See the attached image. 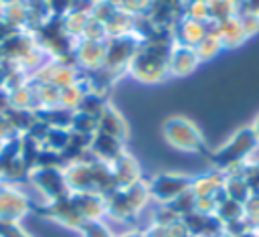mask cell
Wrapping results in <instances>:
<instances>
[{
  "label": "cell",
  "mask_w": 259,
  "mask_h": 237,
  "mask_svg": "<svg viewBox=\"0 0 259 237\" xmlns=\"http://www.w3.org/2000/svg\"><path fill=\"white\" fill-rule=\"evenodd\" d=\"M221 49H223L221 41H219L217 36H208V34H204V38L194 47V51H196V55H198L200 61H206V59L214 57Z\"/></svg>",
  "instance_id": "cell-20"
},
{
  "label": "cell",
  "mask_w": 259,
  "mask_h": 237,
  "mask_svg": "<svg viewBox=\"0 0 259 237\" xmlns=\"http://www.w3.org/2000/svg\"><path fill=\"white\" fill-rule=\"evenodd\" d=\"M251 130H253V134H255V138H257V144H259V113H257L255 120L251 122Z\"/></svg>",
  "instance_id": "cell-26"
},
{
  "label": "cell",
  "mask_w": 259,
  "mask_h": 237,
  "mask_svg": "<svg viewBox=\"0 0 259 237\" xmlns=\"http://www.w3.org/2000/svg\"><path fill=\"white\" fill-rule=\"evenodd\" d=\"M237 14H251V16L259 18V0H243L239 4Z\"/></svg>",
  "instance_id": "cell-23"
},
{
  "label": "cell",
  "mask_w": 259,
  "mask_h": 237,
  "mask_svg": "<svg viewBox=\"0 0 259 237\" xmlns=\"http://www.w3.org/2000/svg\"><path fill=\"white\" fill-rule=\"evenodd\" d=\"M34 213L42 215L45 219H51V221H57L61 223L63 227L67 229H73V231H79V227L85 223L75 201H73V194H65L57 201H51V203H42L38 207H34Z\"/></svg>",
  "instance_id": "cell-7"
},
{
  "label": "cell",
  "mask_w": 259,
  "mask_h": 237,
  "mask_svg": "<svg viewBox=\"0 0 259 237\" xmlns=\"http://www.w3.org/2000/svg\"><path fill=\"white\" fill-rule=\"evenodd\" d=\"M47 2L51 8V14L57 18H63L65 14H69L71 6H73V0H47Z\"/></svg>",
  "instance_id": "cell-22"
},
{
  "label": "cell",
  "mask_w": 259,
  "mask_h": 237,
  "mask_svg": "<svg viewBox=\"0 0 259 237\" xmlns=\"http://www.w3.org/2000/svg\"><path fill=\"white\" fill-rule=\"evenodd\" d=\"M32 211V201L16 184H0V225H18Z\"/></svg>",
  "instance_id": "cell-6"
},
{
  "label": "cell",
  "mask_w": 259,
  "mask_h": 237,
  "mask_svg": "<svg viewBox=\"0 0 259 237\" xmlns=\"http://www.w3.org/2000/svg\"><path fill=\"white\" fill-rule=\"evenodd\" d=\"M217 38L221 41L223 47H237V45H241L245 41V34H243V28L239 24V18L235 16V18L219 22Z\"/></svg>",
  "instance_id": "cell-14"
},
{
  "label": "cell",
  "mask_w": 259,
  "mask_h": 237,
  "mask_svg": "<svg viewBox=\"0 0 259 237\" xmlns=\"http://www.w3.org/2000/svg\"><path fill=\"white\" fill-rule=\"evenodd\" d=\"M111 166V172H113V180L117 184V188L121 186H130V184H136L142 180V170H140V164L134 156H130L127 152L123 156H119Z\"/></svg>",
  "instance_id": "cell-11"
},
{
  "label": "cell",
  "mask_w": 259,
  "mask_h": 237,
  "mask_svg": "<svg viewBox=\"0 0 259 237\" xmlns=\"http://www.w3.org/2000/svg\"><path fill=\"white\" fill-rule=\"evenodd\" d=\"M14 30H16V28H12L6 20H2V18H0V45H2V43H4V41H6Z\"/></svg>",
  "instance_id": "cell-24"
},
{
  "label": "cell",
  "mask_w": 259,
  "mask_h": 237,
  "mask_svg": "<svg viewBox=\"0 0 259 237\" xmlns=\"http://www.w3.org/2000/svg\"><path fill=\"white\" fill-rule=\"evenodd\" d=\"M123 154H125V142L111 138V136H105V134H99V132H95L91 136V144H89V156L91 158L105 162V164H113Z\"/></svg>",
  "instance_id": "cell-8"
},
{
  "label": "cell",
  "mask_w": 259,
  "mask_h": 237,
  "mask_svg": "<svg viewBox=\"0 0 259 237\" xmlns=\"http://www.w3.org/2000/svg\"><path fill=\"white\" fill-rule=\"evenodd\" d=\"M214 217L221 221V225H227V223H233L237 219H243L245 217V209L241 203L237 201H231V199H223L217 209H214Z\"/></svg>",
  "instance_id": "cell-16"
},
{
  "label": "cell",
  "mask_w": 259,
  "mask_h": 237,
  "mask_svg": "<svg viewBox=\"0 0 259 237\" xmlns=\"http://www.w3.org/2000/svg\"><path fill=\"white\" fill-rule=\"evenodd\" d=\"M206 2V8H208V20H217V22H223V20H229V18H235L237 16V2L235 0H204Z\"/></svg>",
  "instance_id": "cell-15"
},
{
  "label": "cell",
  "mask_w": 259,
  "mask_h": 237,
  "mask_svg": "<svg viewBox=\"0 0 259 237\" xmlns=\"http://www.w3.org/2000/svg\"><path fill=\"white\" fill-rule=\"evenodd\" d=\"M79 233H81V237H115L113 229L109 227V223L105 219L103 221H85L79 227Z\"/></svg>",
  "instance_id": "cell-17"
},
{
  "label": "cell",
  "mask_w": 259,
  "mask_h": 237,
  "mask_svg": "<svg viewBox=\"0 0 259 237\" xmlns=\"http://www.w3.org/2000/svg\"><path fill=\"white\" fill-rule=\"evenodd\" d=\"M257 148H259V144H257V138H255L251 126H245V128L237 130L223 146L212 150L208 154V160L214 170L229 172V170L245 164L247 160H251V156Z\"/></svg>",
  "instance_id": "cell-1"
},
{
  "label": "cell",
  "mask_w": 259,
  "mask_h": 237,
  "mask_svg": "<svg viewBox=\"0 0 259 237\" xmlns=\"http://www.w3.org/2000/svg\"><path fill=\"white\" fill-rule=\"evenodd\" d=\"M150 201L156 205H168L192 186V176L182 172H158L146 180Z\"/></svg>",
  "instance_id": "cell-4"
},
{
  "label": "cell",
  "mask_w": 259,
  "mask_h": 237,
  "mask_svg": "<svg viewBox=\"0 0 259 237\" xmlns=\"http://www.w3.org/2000/svg\"><path fill=\"white\" fill-rule=\"evenodd\" d=\"M2 182H4V180H2V176H0V184H2Z\"/></svg>",
  "instance_id": "cell-29"
},
{
  "label": "cell",
  "mask_w": 259,
  "mask_h": 237,
  "mask_svg": "<svg viewBox=\"0 0 259 237\" xmlns=\"http://www.w3.org/2000/svg\"><path fill=\"white\" fill-rule=\"evenodd\" d=\"M164 138L166 142L180 150V152H192V154H200L206 150L204 146V138L200 134V130L188 120V117H182V115H172L164 122Z\"/></svg>",
  "instance_id": "cell-3"
},
{
  "label": "cell",
  "mask_w": 259,
  "mask_h": 237,
  "mask_svg": "<svg viewBox=\"0 0 259 237\" xmlns=\"http://www.w3.org/2000/svg\"><path fill=\"white\" fill-rule=\"evenodd\" d=\"M28 182L42 194L45 203L57 201L71 192L63 166H34L28 174Z\"/></svg>",
  "instance_id": "cell-5"
},
{
  "label": "cell",
  "mask_w": 259,
  "mask_h": 237,
  "mask_svg": "<svg viewBox=\"0 0 259 237\" xmlns=\"http://www.w3.org/2000/svg\"><path fill=\"white\" fill-rule=\"evenodd\" d=\"M200 63L196 51L192 47H184V45H176L172 47L170 53V75H188L194 71V67Z\"/></svg>",
  "instance_id": "cell-12"
},
{
  "label": "cell",
  "mask_w": 259,
  "mask_h": 237,
  "mask_svg": "<svg viewBox=\"0 0 259 237\" xmlns=\"http://www.w3.org/2000/svg\"><path fill=\"white\" fill-rule=\"evenodd\" d=\"M223 190H225V196H227V199L237 201V203H241V205L247 203V199L251 196V190H249V186H247V182H245V178H243L239 166L233 168V170H229V172H225Z\"/></svg>",
  "instance_id": "cell-13"
},
{
  "label": "cell",
  "mask_w": 259,
  "mask_h": 237,
  "mask_svg": "<svg viewBox=\"0 0 259 237\" xmlns=\"http://www.w3.org/2000/svg\"><path fill=\"white\" fill-rule=\"evenodd\" d=\"M237 18H239V24H241V28H243L245 38L251 36V34H255V32L259 30V18H257V16H251V14H237Z\"/></svg>",
  "instance_id": "cell-21"
},
{
  "label": "cell",
  "mask_w": 259,
  "mask_h": 237,
  "mask_svg": "<svg viewBox=\"0 0 259 237\" xmlns=\"http://www.w3.org/2000/svg\"><path fill=\"white\" fill-rule=\"evenodd\" d=\"M223 182H225V172L212 168L210 172L192 178L190 190L196 199H214L217 203H221L223 199H227L223 190Z\"/></svg>",
  "instance_id": "cell-9"
},
{
  "label": "cell",
  "mask_w": 259,
  "mask_h": 237,
  "mask_svg": "<svg viewBox=\"0 0 259 237\" xmlns=\"http://www.w3.org/2000/svg\"><path fill=\"white\" fill-rule=\"evenodd\" d=\"M105 203H107V217L105 219H113L117 223H130L132 219L140 217L142 211L150 203L146 180L142 178L136 184L111 190L105 196Z\"/></svg>",
  "instance_id": "cell-2"
},
{
  "label": "cell",
  "mask_w": 259,
  "mask_h": 237,
  "mask_svg": "<svg viewBox=\"0 0 259 237\" xmlns=\"http://www.w3.org/2000/svg\"><path fill=\"white\" fill-rule=\"evenodd\" d=\"M168 207H170V211L174 215H178L182 219V217H186L188 213H192L196 209V196L192 194V190H186L184 194H180L178 199H174L172 203H168Z\"/></svg>",
  "instance_id": "cell-18"
},
{
  "label": "cell",
  "mask_w": 259,
  "mask_h": 237,
  "mask_svg": "<svg viewBox=\"0 0 259 237\" xmlns=\"http://www.w3.org/2000/svg\"><path fill=\"white\" fill-rule=\"evenodd\" d=\"M115 237H144L142 229H125L123 233H115Z\"/></svg>",
  "instance_id": "cell-25"
},
{
  "label": "cell",
  "mask_w": 259,
  "mask_h": 237,
  "mask_svg": "<svg viewBox=\"0 0 259 237\" xmlns=\"http://www.w3.org/2000/svg\"><path fill=\"white\" fill-rule=\"evenodd\" d=\"M251 194H259V160H247L245 164L239 166Z\"/></svg>",
  "instance_id": "cell-19"
},
{
  "label": "cell",
  "mask_w": 259,
  "mask_h": 237,
  "mask_svg": "<svg viewBox=\"0 0 259 237\" xmlns=\"http://www.w3.org/2000/svg\"><path fill=\"white\" fill-rule=\"evenodd\" d=\"M235 2H237V6H239V4H241V2H243V0H235Z\"/></svg>",
  "instance_id": "cell-28"
},
{
  "label": "cell",
  "mask_w": 259,
  "mask_h": 237,
  "mask_svg": "<svg viewBox=\"0 0 259 237\" xmlns=\"http://www.w3.org/2000/svg\"><path fill=\"white\" fill-rule=\"evenodd\" d=\"M97 132L105 134V136H111V138H117L121 142H125L127 136H130V128H127L125 117L111 103H107L103 107V111L99 113V117H97Z\"/></svg>",
  "instance_id": "cell-10"
},
{
  "label": "cell",
  "mask_w": 259,
  "mask_h": 237,
  "mask_svg": "<svg viewBox=\"0 0 259 237\" xmlns=\"http://www.w3.org/2000/svg\"><path fill=\"white\" fill-rule=\"evenodd\" d=\"M190 2H204V0H184V4H190Z\"/></svg>",
  "instance_id": "cell-27"
}]
</instances>
